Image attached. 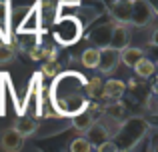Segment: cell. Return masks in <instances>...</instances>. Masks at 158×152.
<instances>
[{"instance_id": "obj_1", "label": "cell", "mask_w": 158, "mask_h": 152, "mask_svg": "<svg viewBox=\"0 0 158 152\" xmlns=\"http://www.w3.org/2000/svg\"><path fill=\"white\" fill-rule=\"evenodd\" d=\"M154 6L148 0H130V24L132 26H148L154 20Z\"/></svg>"}, {"instance_id": "obj_2", "label": "cell", "mask_w": 158, "mask_h": 152, "mask_svg": "<svg viewBox=\"0 0 158 152\" xmlns=\"http://www.w3.org/2000/svg\"><path fill=\"white\" fill-rule=\"evenodd\" d=\"M118 64H120V54L116 48H110V46L100 48L96 70H100L102 74H110V72H114L118 68Z\"/></svg>"}, {"instance_id": "obj_3", "label": "cell", "mask_w": 158, "mask_h": 152, "mask_svg": "<svg viewBox=\"0 0 158 152\" xmlns=\"http://www.w3.org/2000/svg\"><path fill=\"white\" fill-rule=\"evenodd\" d=\"M130 44V30H128V24H118L116 22L114 28H110V36H108V44L106 46L116 48V50H122L124 46Z\"/></svg>"}, {"instance_id": "obj_4", "label": "cell", "mask_w": 158, "mask_h": 152, "mask_svg": "<svg viewBox=\"0 0 158 152\" xmlns=\"http://www.w3.org/2000/svg\"><path fill=\"white\" fill-rule=\"evenodd\" d=\"M84 138L90 142V144H92V150H96L98 144H102L104 140L110 138V130H108L102 122H96V120H94L92 124L84 130Z\"/></svg>"}, {"instance_id": "obj_5", "label": "cell", "mask_w": 158, "mask_h": 152, "mask_svg": "<svg viewBox=\"0 0 158 152\" xmlns=\"http://www.w3.org/2000/svg\"><path fill=\"white\" fill-rule=\"evenodd\" d=\"M24 146V136L16 128H6L0 134V148L8 152H16Z\"/></svg>"}, {"instance_id": "obj_6", "label": "cell", "mask_w": 158, "mask_h": 152, "mask_svg": "<svg viewBox=\"0 0 158 152\" xmlns=\"http://www.w3.org/2000/svg\"><path fill=\"white\" fill-rule=\"evenodd\" d=\"M144 130H146V122L142 118H132V120H126V124L122 126V134H128V148L134 144L138 138H142Z\"/></svg>"}, {"instance_id": "obj_7", "label": "cell", "mask_w": 158, "mask_h": 152, "mask_svg": "<svg viewBox=\"0 0 158 152\" xmlns=\"http://www.w3.org/2000/svg\"><path fill=\"white\" fill-rule=\"evenodd\" d=\"M108 10L118 24H130V0H116Z\"/></svg>"}, {"instance_id": "obj_8", "label": "cell", "mask_w": 158, "mask_h": 152, "mask_svg": "<svg viewBox=\"0 0 158 152\" xmlns=\"http://www.w3.org/2000/svg\"><path fill=\"white\" fill-rule=\"evenodd\" d=\"M126 92V84L122 80H116V78H110L102 84V96L110 98V100H118L122 94Z\"/></svg>"}, {"instance_id": "obj_9", "label": "cell", "mask_w": 158, "mask_h": 152, "mask_svg": "<svg viewBox=\"0 0 158 152\" xmlns=\"http://www.w3.org/2000/svg\"><path fill=\"white\" fill-rule=\"evenodd\" d=\"M118 54H120V62H122V64H126L128 68H134V66H136V62L144 58L142 48L130 46V44H128V46H124L122 50H118Z\"/></svg>"}, {"instance_id": "obj_10", "label": "cell", "mask_w": 158, "mask_h": 152, "mask_svg": "<svg viewBox=\"0 0 158 152\" xmlns=\"http://www.w3.org/2000/svg\"><path fill=\"white\" fill-rule=\"evenodd\" d=\"M14 128L18 130V132L22 134L24 138H26V136H30V134L36 132V128H38V122H36L32 116H20L18 120H16Z\"/></svg>"}, {"instance_id": "obj_11", "label": "cell", "mask_w": 158, "mask_h": 152, "mask_svg": "<svg viewBox=\"0 0 158 152\" xmlns=\"http://www.w3.org/2000/svg\"><path fill=\"white\" fill-rule=\"evenodd\" d=\"M134 72H136V76H138V78H150L156 72V64L152 62L150 58H146V56H144L142 60H138V62H136Z\"/></svg>"}, {"instance_id": "obj_12", "label": "cell", "mask_w": 158, "mask_h": 152, "mask_svg": "<svg viewBox=\"0 0 158 152\" xmlns=\"http://www.w3.org/2000/svg\"><path fill=\"white\" fill-rule=\"evenodd\" d=\"M98 54H100V48H86L84 52H82L80 56V62L84 64L86 68H92V70H96V64H98Z\"/></svg>"}, {"instance_id": "obj_13", "label": "cell", "mask_w": 158, "mask_h": 152, "mask_svg": "<svg viewBox=\"0 0 158 152\" xmlns=\"http://www.w3.org/2000/svg\"><path fill=\"white\" fill-rule=\"evenodd\" d=\"M92 122H94L92 112H90V110H84V112H80L76 118H74V128H76L78 132H84V130L88 128Z\"/></svg>"}, {"instance_id": "obj_14", "label": "cell", "mask_w": 158, "mask_h": 152, "mask_svg": "<svg viewBox=\"0 0 158 152\" xmlns=\"http://www.w3.org/2000/svg\"><path fill=\"white\" fill-rule=\"evenodd\" d=\"M70 150L72 152H90L92 150V144H90L84 136H80V138H76V140L70 144Z\"/></svg>"}, {"instance_id": "obj_15", "label": "cell", "mask_w": 158, "mask_h": 152, "mask_svg": "<svg viewBox=\"0 0 158 152\" xmlns=\"http://www.w3.org/2000/svg\"><path fill=\"white\" fill-rule=\"evenodd\" d=\"M106 114L110 116V120H116V122H120V120L124 118V108H122V104H118V102H116V104H112L110 108L106 110Z\"/></svg>"}, {"instance_id": "obj_16", "label": "cell", "mask_w": 158, "mask_h": 152, "mask_svg": "<svg viewBox=\"0 0 158 152\" xmlns=\"http://www.w3.org/2000/svg\"><path fill=\"white\" fill-rule=\"evenodd\" d=\"M58 70H60V66L56 64V60H46V64L42 66V72L46 76H54V74H58Z\"/></svg>"}, {"instance_id": "obj_17", "label": "cell", "mask_w": 158, "mask_h": 152, "mask_svg": "<svg viewBox=\"0 0 158 152\" xmlns=\"http://www.w3.org/2000/svg\"><path fill=\"white\" fill-rule=\"evenodd\" d=\"M96 150H100V152H108V150L116 152V150H118V144H114V142L108 138V140H104L102 144H98V146H96Z\"/></svg>"}, {"instance_id": "obj_18", "label": "cell", "mask_w": 158, "mask_h": 152, "mask_svg": "<svg viewBox=\"0 0 158 152\" xmlns=\"http://www.w3.org/2000/svg\"><path fill=\"white\" fill-rule=\"evenodd\" d=\"M88 90H90V94H102L100 78H94V80H90V84H88Z\"/></svg>"}, {"instance_id": "obj_19", "label": "cell", "mask_w": 158, "mask_h": 152, "mask_svg": "<svg viewBox=\"0 0 158 152\" xmlns=\"http://www.w3.org/2000/svg\"><path fill=\"white\" fill-rule=\"evenodd\" d=\"M12 48L10 46H0V62H6V60H10L12 58Z\"/></svg>"}, {"instance_id": "obj_20", "label": "cell", "mask_w": 158, "mask_h": 152, "mask_svg": "<svg viewBox=\"0 0 158 152\" xmlns=\"http://www.w3.org/2000/svg\"><path fill=\"white\" fill-rule=\"evenodd\" d=\"M82 0H60V4L62 6H78Z\"/></svg>"}, {"instance_id": "obj_21", "label": "cell", "mask_w": 158, "mask_h": 152, "mask_svg": "<svg viewBox=\"0 0 158 152\" xmlns=\"http://www.w3.org/2000/svg\"><path fill=\"white\" fill-rule=\"evenodd\" d=\"M114 2H116V0H104V4H106L108 8H110V6H112V4H114Z\"/></svg>"}, {"instance_id": "obj_22", "label": "cell", "mask_w": 158, "mask_h": 152, "mask_svg": "<svg viewBox=\"0 0 158 152\" xmlns=\"http://www.w3.org/2000/svg\"><path fill=\"white\" fill-rule=\"evenodd\" d=\"M40 2H44V4H50V2H52V0H40Z\"/></svg>"}]
</instances>
